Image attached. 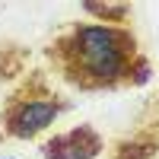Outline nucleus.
I'll return each instance as SVG.
<instances>
[{"instance_id": "obj_1", "label": "nucleus", "mask_w": 159, "mask_h": 159, "mask_svg": "<svg viewBox=\"0 0 159 159\" xmlns=\"http://www.w3.org/2000/svg\"><path fill=\"white\" fill-rule=\"evenodd\" d=\"M45 70L76 92L143 89L153 80V61L130 25L70 19L42 48Z\"/></svg>"}, {"instance_id": "obj_2", "label": "nucleus", "mask_w": 159, "mask_h": 159, "mask_svg": "<svg viewBox=\"0 0 159 159\" xmlns=\"http://www.w3.org/2000/svg\"><path fill=\"white\" fill-rule=\"evenodd\" d=\"M70 111L73 99L54 86L45 67H32L0 99V143L38 140Z\"/></svg>"}, {"instance_id": "obj_3", "label": "nucleus", "mask_w": 159, "mask_h": 159, "mask_svg": "<svg viewBox=\"0 0 159 159\" xmlns=\"http://www.w3.org/2000/svg\"><path fill=\"white\" fill-rule=\"evenodd\" d=\"M159 156V89L143 96L127 124L105 143V159H156Z\"/></svg>"}, {"instance_id": "obj_4", "label": "nucleus", "mask_w": 159, "mask_h": 159, "mask_svg": "<svg viewBox=\"0 0 159 159\" xmlns=\"http://www.w3.org/2000/svg\"><path fill=\"white\" fill-rule=\"evenodd\" d=\"M42 159H99L105 156V137L96 124L80 121L67 130H54L38 143Z\"/></svg>"}, {"instance_id": "obj_5", "label": "nucleus", "mask_w": 159, "mask_h": 159, "mask_svg": "<svg viewBox=\"0 0 159 159\" xmlns=\"http://www.w3.org/2000/svg\"><path fill=\"white\" fill-rule=\"evenodd\" d=\"M29 70H32V51H29V45L3 38V42H0V83L13 86Z\"/></svg>"}, {"instance_id": "obj_6", "label": "nucleus", "mask_w": 159, "mask_h": 159, "mask_svg": "<svg viewBox=\"0 0 159 159\" xmlns=\"http://www.w3.org/2000/svg\"><path fill=\"white\" fill-rule=\"evenodd\" d=\"M80 10L89 16V22H102V25H130V19H134V3H124V0L83 3Z\"/></svg>"}]
</instances>
